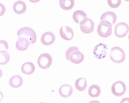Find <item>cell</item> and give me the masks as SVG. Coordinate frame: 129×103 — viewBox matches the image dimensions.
I'll return each mask as SVG.
<instances>
[{
    "label": "cell",
    "mask_w": 129,
    "mask_h": 103,
    "mask_svg": "<svg viewBox=\"0 0 129 103\" xmlns=\"http://www.w3.org/2000/svg\"><path fill=\"white\" fill-rule=\"evenodd\" d=\"M66 57L68 61L75 64H78L82 62L84 58L83 54L79 48L75 46L69 47L65 53Z\"/></svg>",
    "instance_id": "1"
},
{
    "label": "cell",
    "mask_w": 129,
    "mask_h": 103,
    "mask_svg": "<svg viewBox=\"0 0 129 103\" xmlns=\"http://www.w3.org/2000/svg\"><path fill=\"white\" fill-rule=\"evenodd\" d=\"M112 24L105 20H102L99 24L97 32L100 36L106 38L110 36L112 33Z\"/></svg>",
    "instance_id": "2"
},
{
    "label": "cell",
    "mask_w": 129,
    "mask_h": 103,
    "mask_svg": "<svg viewBox=\"0 0 129 103\" xmlns=\"http://www.w3.org/2000/svg\"><path fill=\"white\" fill-rule=\"evenodd\" d=\"M110 58L114 62L120 63L124 61L125 55L124 50L119 47L111 48L110 52Z\"/></svg>",
    "instance_id": "3"
},
{
    "label": "cell",
    "mask_w": 129,
    "mask_h": 103,
    "mask_svg": "<svg viewBox=\"0 0 129 103\" xmlns=\"http://www.w3.org/2000/svg\"><path fill=\"white\" fill-rule=\"evenodd\" d=\"M17 35L19 37L25 36L29 41L31 44H33L36 41L37 36L35 31L31 28L24 27L20 29L17 31Z\"/></svg>",
    "instance_id": "4"
},
{
    "label": "cell",
    "mask_w": 129,
    "mask_h": 103,
    "mask_svg": "<svg viewBox=\"0 0 129 103\" xmlns=\"http://www.w3.org/2000/svg\"><path fill=\"white\" fill-rule=\"evenodd\" d=\"M80 28L81 31L83 33L88 34L94 30V23L91 19L87 17L84 18L80 22Z\"/></svg>",
    "instance_id": "5"
},
{
    "label": "cell",
    "mask_w": 129,
    "mask_h": 103,
    "mask_svg": "<svg viewBox=\"0 0 129 103\" xmlns=\"http://www.w3.org/2000/svg\"><path fill=\"white\" fill-rule=\"evenodd\" d=\"M126 86L125 83L121 81L115 82L112 85L111 91L112 93L117 97H120L125 92Z\"/></svg>",
    "instance_id": "6"
},
{
    "label": "cell",
    "mask_w": 129,
    "mask_h": 103,
    "mask_svg": "<svg viewBox=\"0 0 129 103\" xmlns=\"http://www.w3.org/2000/svg\"><path fill=\"white\" fill-rule=\"evenodd\" d=\"M52 62V57L47 53L42 54L39 57L37 63L39 66L43 69H47L51 65Z\"/></svg>",
    "instance_id": "7"
},
{
    "label": "cell",
    "mask_w": 129,
    "mask_h": 103,
    "mask_svg": "<svg viewBox=\"0 0 129 103\" xmlns=\"http://www.w3.org/2000/svg\"><path fill=\"white\" fill-rule=\"evenodd\" d=\"M129 31L128 24L124 22H120L115 25L114 33L117 37L122 38L125 36Z\"/></svg>",
    "instance_id": "8"
},
{
    "label": "cell",
    "mask_w": 129,
    "mask_h": 103,
    "mask_svg": "<svg viewBox=\"0 0 129 103\" xmlns=\"http://www.w3.org/2000/svg\"><path fill=\"white\" fill-rule=\"evenodd\" d=\"M107 45L103 43H100L94 47L93 52L95 57L99 59H103L106 56L107 50Z\"/></svg>",
    "instance_id": "9"
},
{
    "label": "cell",
    "mask_w": 129,
    "mask_h": 103,
    "mask_svg": "<svg viewBox=\"0 0 129 103\" xmlns=\"http://www.w3.org/2000/svg\"><path fill=\"white\" fill-rule=\"evenodd\" d=\"M55 40V36L54 34L50 31L46 32L42 35L41 41L44 45L48 46L52 44Z\"/></svg>",
    "instance_id": "10"
},
{
    "label": "cell",
    "mask_w": 129,
    "mask_h": 103,
    "mask_svg": "<svg viewBox=\"0 0 129 103\" xmlns=\"http://www.w3.org/2000/svg\"><path fill=\"white\" fill-rule=\"evenodd\" d=\"M59 33L61 37L67 41H70L73 38L74 32L72 29L68 26H63L60 28Z\"/></svg>",
    "instance_id": "11"
},
{
    "label": "cell",
    "mask_w": 129,
    "mask_h": 103,
    "mask_svg": "<svg viewBox=\"0 0 129 103\" xmlns=\"http://www.w3.org/2000/svg\"><path fill=\"white\" fill-rule=\"evenodd\" d=\"M30 43L29 41L27 38L20 37L16 42V47L19 51H24L27 49Z\"/></svg>",
    "instance_id": "12"
},
{
    "label": "cell",
    "mask_w": 129,
    "mask_h": 103,
    "mask_svg": "<svg viewBox=\"0 0 129 103\" xmlns=\"http://www.w3.org/2000/svg\"><path fill=\"white\" fill-rule=\"evenodd\" d=\"M73 91L72 87L69 85L64 84L61 85L59 89L60 96L64 98H67L71 96Z\"/></svg>",
    "instance_id": "13"
},
{
    "label": "cell",
    "mask_w": 129,
    "mask_h": 103,
    "mask_svg": "<svg viewBox=\"0 0 129 103\" xmlns=\"http://www.w3.org/2000/svg\"><path fill=\"white\" fill-rule=\"evenodd\" d=\"M27 8L25 3L22 1H18L13 4V9L14 12L16 14H20L25 12Z\"/></svg>",
    "instance_id": "14"
},
{
    "label": "cell",
    "mask_w": 129,
    "mask_h": 103,
    "mask_svg": "<svg viewBox=\"0 0 129 103\" xmlns=\"http://www.w3.org/2000/svg\"><path fill=\"white\" fill-rule=\"evenodd\" d=\"M23 80L19 75H15L13 76L9 79V83L10 86L14 88H17L22 84Z\"/></svg>",
    "instance_id": "15"
},
{
    "label": "cell",
    "mask_w": 129,
    "mask_h": 103,
    "mask_svg": "<svg viewBox=\"0 0 129 103\" xmlns=\"http://www.w3.org/2000/svg\"><path fill=\"white\" fill-rule=\"evenodd\" d=\"M100 20H105L108 21L112 25L114 24L117 20V16L113 12L110 11L106 12L101 15Z\"/></svg>",
    "instance_id": "16"
},
{
    "label": "cell",
    "mask_w": 129,
    "mask_h": 103,
    "mask_svg": "<svg viewBox=\"0 0 129 103\" xmlns=\"http://www.w3.org/2000/svg\"><path fill=\"white\" fill-rule=\"evenodd\" d=\"M35 70L34 65L30 62H26L23 63L21 67V71L25 74L30 75L32 74Z\"/></svg>",
    "instance_id": "17"
},
{
    "label": "cell",
    "mask_w": 129,
    "mask_h": 103,
    "mask_svg": "<svg viewBox=\"0 0 129 103\" xmlns=\"http://www.w3.org/2000/svg\"><path fill=\"white\" fill-rule=\"evenodd\" d=\"M101 89L100 86L96 85H93L89 87L88 93L89 95L92 97H97L100 94Z\"/></svg>",
    "instance_id": "18"
},
{
    "label": "cell",
    "mask_w": 129,
    "mask_h": 103,
    "mask_svg": "<svg viewBox=\"0 0 129 103\" xmlns=\"http://www.w3.org/2000/svg\"><path fill=\"white\" fill-rule=\"evenodd\" d=\"M87 83L86 79L84 78L80 77L75 81V86L76 89L81 91L84 90L86 88Z\"/></svg>",
    "instance_id": "19"
},
{
    "label": "cell",
    "mask_w": 129,
    "mask_h": 103,
    "mask_svg": "<svg viewBox=\"0 0 129 103\" xmlns=\"http://www.w3.org/2000/svg\"><path fill=\"white\" fill-rule=\"evenodd\" d=\"M59 4L61 8L65 10H71L75 5L74 0H59Z\"/></svg>",
    "instance_id": "20"
},
{
    "label": "cell",
    "mask_w": 129,
    "mask_h": 103,
    "mask_svg": "<svg viewBox=\"0 0 129 103\" xmlns=\"http://www.w3.org/2000/svg\"><path fill=\"white\" fill-rule=\"evenodd\" d=\"M86 13L82 10H79L75 11L73 14V18L75 22L78 23L84 18L87 17Z\"/></svg>",
    "instance_id": "21"
},
{
    "label": "cell",
    "mask_w": 129,
    "mask_h": 103,
    "mask_svg": "<svg viewBox=\"0 0 129 103\" xmlns=\"http://www.w3.org/2000/svg\"><path fill=\"white\" fill-rule=\"evenodd\" d=\"M10 58V55L6 51H0V64L4 65L7 64L9 62Z\"/></svg>",
    "instance_id": "22"
},
{
    "label": "cell",
    "mask_w": 129,
    "mask_h": 103,
    "mask_svg": "<svg viewBox=\"0 0 129 103\" xmlns=\"http://www.w3.org/2000/svg\"><path fill=\"white\" fill-rule=\"evenodd\" d=\"M107 2L110 7L115 8L120 6L121 3V0H107Z\"/></svg>",
    "instance_id": "23"
},
{
    "label": "cell",
    "mask_w": 129,
    "mask_h": 103,
    "mask_svg": "<svg viewBox=\"0 0 129 103\" xmlns=\"http://www.w3.org/2000/svg\"><path fill=\"white\" fill-rule=\"evenodd\" d=\"M2 42H1V43L2 45V50L6 51L8 48V46L7 42L4 41V43H3V40H1Z\"/></svg>",
    "instance_id": "24"
},
{
    "label": "cell",
    "mask_w": 129,
    "mask_h": 103,
    "mask_svg": "<svg viewBox=\"0 0 129 103\" xmlns=\"http://www.w3.org/2000/svg\"><path fill=\"white\" fill-rule=\"evenodd\" d=\"M126 101L129 102V98L126 97L122 99V100L120 102V103L126 102Z\"/></svg>",
    "instance_id": "25"
},
{
    "label": "cell",
    "mask_w": 129,
    "mask_h": 103,
    "mask_svg": "<svg viewBox=\"0 0 129 103\" xmlns=\"http://www.w3.org/2000/svg\"><path fill=\"white\" fill-rule=\"evenodd\" d=\"M29 1L32 3H36L40 1L41 0H28Z\"/></svg>",
    "instance_id": "26"
},
{
    "label": "cell",
    "mask_w": 129,
    "mask_h": 103,
    "mask_svg": "<svg viewBox=\"0 0 129 103\" xmlns=\"http://www.w3.org/2000/svg\"><path fill=\"white\" fill-rule=\"evenodd\" d=\"M124 0L126 2H129V0Z\"/></svg>",
    "instance_id": "27"
},
{
    "label": "cell",
    "mask_w": 129,
    "mask_h": 103,
    "mask_svg": "<svg viewBox=\"0 0 129 103\" xmlns=\"http://www.w3.org/2000/svg\"><path fill=\"white\" fill-rule=\"evenodd\" d=\"M128 39L129 40V36H128Z\"/></svg>",
    "instance_id": "28"
}]
</instances>
